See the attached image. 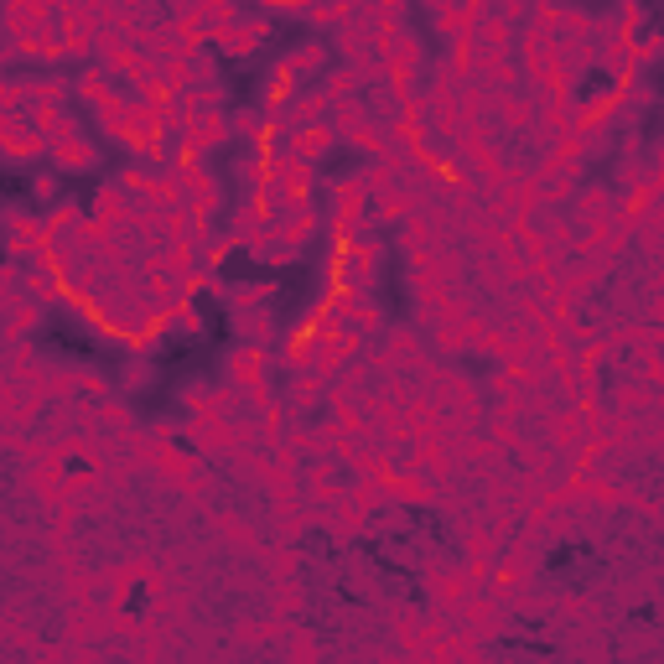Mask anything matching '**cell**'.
<instances>
[{"label":"cell","instance_id":"1","mask_svg":"<svg viewBox=\"0 0 664 664\" xmlns=\"http://www.w3.org/2000/svg\"><path fill=\"white\" fill-rule=\"evenodd\" d=\"M628 623H639V628H654V623H659V607H654V602H639V607L628 613Z\"/></svg>","mask_w":664,"mask_h":664}]
</instances>
